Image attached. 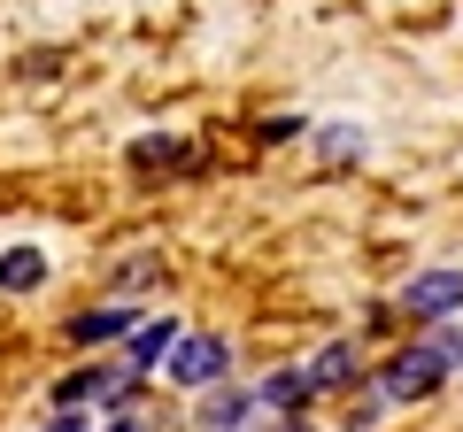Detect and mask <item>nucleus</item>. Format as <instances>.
<instances>
[{
  "instance_id": "1",
  "label": "nucleus",
  "mask_w": 463,
  "mask_h": 432,
  "mask_svg": "<svg viewBox=\"0 0 463 432\" xmlns=\"http://www.w3.org/2000/svg\"><path fill=\"white\" fill-rule=\"evenodd\" d=\"M170 386H194V394H209V386L232 379V340L224 333H185L178 348H170Z\"/></svg>"
},
{
  "instance_id": "2",
  "label": "nucleus",
  "mask_w": 463,
  "mask_h": 432,
  "mask_svg": "<svg viewBox=\"0 0 463 432\" xmlns=\"http://www.w3.org/2000/svg\"><path fill=\"white\" fill-rule=\"evenodd\" d=\"M402 316H410V324H448V316H463V270L456 263L417 270V278L402 286Z\"/></svg>"
},
{
  "instance_id": "3",
  "label": "nucleus",
  "mask_w": 463,
  "mask_h": 432,
  "mask_svg": "<svg viewBox=\"0 0 463 432\" xmlns=\"http://www.w3.org/2000/svg\"><path fill=\"white\" fill-rule=\"evenodd\" d=\"M255 409H263V401H255L248 386H209V394H201V409H194V425H201V432H248Z\"/></svg>"
},
{
  "instance_id": "4",
  "label": "nucleus",
  "mask_w": 463,
  "mask_h": 432,
  "mask_svg": "<svg viewBox=\"0 0 463 432\" xmlns=\"http://www.w3.org/2000/svg\"><path fill=\"white\" fill-rule=\"evenodd\" d=\"M139 324H147L139 309H85V316H70V340H78V348H100V340H109V348H124Z\"/></svg>"
},
{
  "instance_id": "5",
  "label": "nucleus",
  "mask_w": 463,
  "mask_h": 432,
  "mask_svg": "<svg viewBox=\"0 0 463 432\" xmlns=\"http://www.w3.org/2000/svg\"><path fill=\"white\" fill-rule=\"evenodd\" d=\"M255 401H263L270 417H286V425H294V417L317 401V379H309V371H270V379L255 386Z\"/></svg>"
},
{
  "instance_id": "6",
  "label": "nucleus",
  "mask_w": 463,
  "mask_h": 432,
  "mask_svg": "<svg viewBox=\"0 0 463 432\" xmlns=\"http://www.w3.org/2000/svg\"><path fill=\"white\" fill-rule=\"evenodd\" d=\"M124 163H132L139 178H170V170L194 163V147H185V139H170V132H147V139H132V147H124Z\"/></svg>"
},
{
  "instance_id": "7",
  "label": "nucleus",
  "mask_w": 463,
  "mask_h": 432,
  "mask_svg": "<svg viewBox=\"0 0 463 432\" xmlns=\"http://www.w3.org/2000/svg\"><path fill=\"white\" fill-rule=\"evenodd\" d=\"M309 379H317V394H347V386L364 379V348H355V340H332V348H317Z\"/></svg>"
},
{
  "instance_id": "8",
  "label": "nucleus",
  "mask_w": 463,
  "mask_h": 432,
  "mask_svg": "<svg viewBox=\"0 0 463 432\" xmlns=\"http://www.w3.org/2000/svg\"><path fill=\"white\" fill-rule=\"evenodd\" d=\"M178 340H185V333H178V324H170V316H147V324H139V333L124 340V363H132V371H163Z\"/></svg>"
},
{
  "instance_id": "9",
  "label": "nucleus",
  "mask_w": 463,
  "mask_h": 432,
  "mask_svg": "<svg viewBox=\"0 0 463 432\" xmlns=\"http://www.w3.org/2000/svg\"><path fill=\"white\" fill-rule=\"evenodd\" d=\"M47 286V248H8L0 255V294H39Z\"/></svg>"
},
{
  "instance_id": "10",
  "label": "nucleus",
  "mask_w": 463,
  "mask_h": 432,
  "mask_svg": "<svg viewBox=\"0 0 463 432\" xmlns=\"http://www.w3.org/2000/svg\"><path fill=\"white\" fill-rule=\"evenodd\" d=\"M355 155H364V132L332 124V132H325V163H355Z\"/></svg>"
},
{
  "instance_id": "11",
  "label": "nucleus",
  "mask_w": 463,
  "mask_h": 432,
  "mask_svg": "<svg viewBox=\"0 0 463 432\" xmlns=\"http://www.w3.org/2000/svg\"><path fill=\"white\" fill-rule=\"evenodd\" d=\"M379 409H394V401H386V386H371V394L355 401V417H347V425H355V432H371V425H379Z\"/></svg>"
},
{
  "instance_id": "12",
  "label": "nucleus",
  "mask_w": 463,
  "mask_h": 432,
  "mask_svg": "<svg viewBox=\"0 0 463 432\" xmlns=\"http://www.w3.org/2000/svg\"><path fill=\"white\" fill-rule=\"evenodd\" d=\"M100 432H155V417L147 409H109V425Z\"/></svg>"
},
{
  "instance_id": "13",
  "label": "nucleus",
  "mask_w": 463,
  "mask_h": 432,
  "mask_svg": "<svg viewBox=\"0 0 463 432\" xmlns=\"http://www.w3.org/2000/svg\"><path fill=\"white\" fill-rule=\"evenodd\" d=\"M47 432H93V425H85V409H54V417H47Z\"/></svg>"
}]
</instances>
